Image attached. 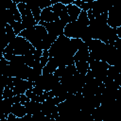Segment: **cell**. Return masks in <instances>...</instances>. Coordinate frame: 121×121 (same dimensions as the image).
Segmentation results:
<instances>
[{"label":"cell","instance_id":"27","mask_svg":"<svg viewBox=\"0 0 121 121\" xmlns=\"http://www.w3.org/2000/svg\"><path fill=\"white\" fill-rule=\"evenodd\" d=\"M119 95H121V87L118 89V95L117 96H119Z\"/></svg>","mask_w":121,"mask_h":121},{"label":"cell","instance_id":"25","mask_svg":"<svg viewBox=\"0 0 121 121\" xmlns=\"http://www.w3.org/2000/svg\"><path fill=\"white\" fill-rule=\"evenodd\" d=\"M116 34H117L118 38H120V39H121V26L116 27Z\"/></svg>","mask_w":121,"mask_h":121},{"label":"cell","instance_id":"17","mask_svg":"<svg viewBox=\"0 0 121 121\" xmlns=\"http://www.w3.org/2000/svg\"><path fill=\"white\" fill-rule=\"evenodd\" d=\"M66 7H67V11L70 17V21L71 22L77 21L81 12V9L78 7H77L75 4H69V5H66Z\"/></svg>","mask_w":121,"mask_h":121},{"label":"cell","instance_id":"9","mask_svg":"<svg viewBox=\"0 0 121 121\" xmlns=\"http://www.w3.org/2000/svg\"><path fill=\"white\" fill-rule=\"evenodd\" d=\"M57 20H60V16L53 10L52 6L42 9L41 21H43V22H54Z\"/></svg>","mask_w":121,"mask_h":121},{"label":"cell","instance_id":"2","mask_svg":"<svg viewBox=\"0 0 121 121\" xmlns=\"http://www.w3.org/2000/svg\"><path fill=\"white\" fill-rule=\"evenodd\" d=\"M47 33L48 31L45 26L38 24L32 27L24 29L19 33V35L25 37L27 41H29L36 49H40V44L43 39L47 35Z\"/></svg>","mask_w":121,"mask_h":121},{"label":"cell","instance_id":"24","mask_svg":"<svg viewBox=\"0 0 121 121\" xmlns=\"http://www.w3.org/2000/svg\"><path fill=\"white\" fill-rule=\"evenodd\" d=\"M114 80H115V81L118 83V85L121 87V72L116 76V78H114Z\"/></svg>","mask_w":121,"mask_h":121},{"label":"cell","instance_id":"23","mask_svg":"<svg viewBox=\"0 0 121 121\" xmlns=\"http://www.w3.org/2000/svg\"><path fill=\"white\" fill-rule=\"evenodd\" d=\"M38 1V4H39V7L43 9H45L47 7H50L52 6V3H51V0H37Z\"/></svg>","mask_w":121,"mask_h":121},{"label":"cell","instance_id":"19","mask_svg":"<svg viewBox=\"0 0 121 121\" xmlns=\"http://www.w3.org/2000/svg\"><path fill=\"white\" fill-rule=\"evenodd\" d=\"M77 7H78L81 10H85V11H88L89 9H92L93 8V1L92 2H83L81 0H76L74 1V3Z\"/></svg>","mask_w":121,"mask_h":121},{"label":"cell","instance_id":"8","mask_svg":"<svg viewBox=\"0 0 121 121\" xmlns=\"http://www.w3.org/2000/svg\"><path fill=\"white\" fill-rule=\"evenodd\" d=\"M89 60H90L89 47L88 44L84 42L79 47V49L74 55V60L76 62V61H89Z\"/></svg>","mask_w":121,"mask_h":121},{"label":"cell","instance_id":"7","mask_svg":"<svg viewBox=\"0 0 121 121\" xmlns=\"http://www.w3.org/2000/svg\"><path fill=\"white\" fill-rule=\"evenodd\" d=\"M38 24L43 25V26H45V28L47 29L48 33L53 34V35H55L57 37H59L60 35L63 34L64 27H65V25L60 20H57V21H54V22H43V21H40Z\"/></svg>","mask_w":121,"mask_h":121},{"label":"cell","instance_id":"14","mask_svg":"<svg viewBox=\"0 0 121 121\" xmlns=\"http://www.w3.org/2000/svg\"><path fill=\"white\" fill-rule=\"evenodd\" d=\"M59 67V63L55 57H49L47 63L43 68V74H51L54 73Z\"/></svg>","mask_w":121,"mask_h":121},{"label":"cell","instance_id":"11","mask_svg":"<svg viewBox=\"0 0 121 121\" xmlns=\"http://www.w3.org/2000/svg\"><path fill=\"white\" fill-rule=\"evenodd\" d=\"M78 72L77 67L75 64H70V65H66V66H60L57 68V70L54 72V74L60 78L61 77H67V76H71L74 75Z\"/></svg>","mask_w":121,"mask_h":121},{"label":"cell","instance_id":"20","mask_svg":"<svg viewBox=\"0 0 121 121\" xmlns=\"http://www.w3.org/2000/svg\"><path fill=\"white\" fill-rule=\"evenodd\" d=\"M119 73H120V71L116 65H110L109 66V68H108V76L109 77H111L114 79Z\"/></svg>","mask_w":121,"mask_h":121},{"label":"cell","instance_id":"13","mask_svg":"<svg viewBox=\"0 0 121 121\" xmlns=\"http://www.w3.org/2000/svg\"><path fill=\"white\" fill-rule=\"evenodd\" d=\"M24 105L26 106V113L31 114V115L42 111V102H37V101L29 100V101L25 102Z\"/></svg>","mask_w":121,"mask_h":121},{"label":"cell","instance_id":"15","mask_svg":"<svg viewBox=\"0 0 121 121\" xmlns=\"http://www.w3.org/2000/svg\"><path fill=\"white\" fill-rule=\"evenodd\" d=\"M11 112L16 115L17 118H23L26 114V106L21 103V102H16L12 105V109H11Z\"/></svg>","mask_w":121,"mask_h":121},{"label":"cell","instance_id":"4","mask_svg":"<svg viewBox=\"0 0 121 121\" xmlns=\"http://www.w3.org/2000/svg\"><path fill=\"white\" fill-rule=\"evenodd\" d=\"M90 69L93 72L95 78L100 81L103 82V80L108 76V68L110 64L105 60H89Z\"/></svg>","mask_w":121,"mask_h":121},{"label":"cell","instance_id":"6","mask_svg":"<svg viewBox=\"0 0 121 121\" xmlns=\"http://www.w3.org/2000/svg\"><path fill=\"white\" fill-rule=\"evenodd\" d=\"M33 86H34V82L28 79L13 77V81L10 88L13 90L14 95H21V94H25L28 89L32 88Z\"/></svg>","mask_w":121,"mask_h":121},{"label":"cell","instance_id":"22","mask_svg":"<svg viewBox=\"0 0 121 121\" xmlns=\"http://www.w3.org/2000/svg\"><path fill=\"white\" fill-rule=\"evenodd\" d=\"M14 95H14L13 90H12L11 88L8 87V86H6V87L3 89V91H2V99H4V98H9V97H12V96H14Z\"/></svg>","mask_w":121,"mask_h":121},{"label":"cell","instance_id":"16","mask_svg":"<svg viewBox=\"0 0 121 121\" xmlns=\"http://www.w3.org/2000/svg\"><path fill=\"white\" fill-rule=\"evenodd\" d=\"M57 36L53 35V34H50V33H47V35L43 39L41 44H40V49L42 50H48L51 45L54 43V42L57 40Z\"/></svg>","mask_w":121,"mask_h":121},{"label":"cell","instance_id":"21","mask_svg":"<svg viewBox=\"0 0 121 121\" xmlns=\"http://www.w3.org/2000/svg\"><path fill=\"white\" fill-rule=\"evenodd\" d=\"M10 26L13 27V29H14V31H15V33H16V35H19V33L25 29V28H24V26H23L22 22L14 21V22H12V23L10 24Z\"/></svg>","mask_w":121,"mask_h":121},{"label":"cell","instance_id":"5","mask_svg":"<svg viewBox=\"0 0 121 121\" xmlns=\"http://www.w3.org/2000/svg\"><path fill=\"white\" fill-rule=\"evenodd\" d=\"M88 27L87 25H85L84 23H82L79 20L68 23L65 27H64V31L63 34L69 38H79L81 39L84 31L86 30V28Z\"/></svg>","mask_w":121,"mask_h":121},{"label":"cell","instance_id":"12","mask_svg":"<svg viewBox=\"0 0 121 121\" xmlns=\"http://www.w3.org/2000/svg\"><path fill=\"white\" fill-rule=\"evenodd\" d=\"M14 104V100H13V96L12 97H9V98H4L2 99V116H1V119L4 121V120H7V117L8 115L11 112V109H12V105Z\"/></svg>","mask_w":121,"mask_h":121},{"label":"cell","instance_id":"28","mask_svg":"<svg viewBox=\"0 0 121 121\" xmlns=\"http://www.w3.org/2000/svg\"><path fill=\"white\" fill-rule=\"evenodd\" d=\"M29 1H30V0H21V2H23V3H26H26H28Z\"/></svg>","mask_w":121,"mask_h":121},{"label":"cell","instance_id":"1","mask_svg":"<svg viewBox=\"0 0 121 121\" xmlns=\"http://www.w3.org/2000/svg\"><path fill=\"white\" fill-rule=\"evenodd\" d=\"M36 48L25 37L17 35L2 51V54H14V55H26L33 54Z\"/></svg>","mask_w":121,"mask_h":121},{"label":"cell","instance_id":"26","mask_svg":"<svg viewBox=\"0 0 121 121\" xmlns=\"http://www.w3.org/2000/svg\"><path fill=\"white\" fill-rule=\"evenodd\" d=\"M61 0H51V3H52V5H54V4H57V3H60Z\"/></svg>","mask_w":121,"mask_h":121},{"label":"cell","instance_id":"18","mask_svg":"<svg viewBox=\"0 0 121 121\" xmlns=\"http://www.w3.org/2000/svg\"><path fill=\"white\" fill-rule=\"evenodd\" d=\"M75 65L77 67V70L78 73L85 75L90 70V64L89 61H76Z\"/></svg>","mask_w":121,"mask_h":121},{"label":"cell","instance_id":"10","mask_svg":"<svg viewBox=\"0 0 121 121\" xmlns=\"http://www.w3.org/2000/svg\"><path fill=\"white\" fill-rule=\"evenodd\" d=\"M16 33L13 29V27L9 25V24H6L5 25V28H4V34H3V39H2V43H3V49L16 37Z\"/></svg>","mask_w":121,"mask_h":121},{"label":"cell","instance_id":"3","mask_svg":"<svg viewBox=\"0 0 121 121\" xmlns=\"http://www.w3.org/2000/svg\"><path fill=\"white\" fill-rule=\"evenodd\" d=\"M60 82V77L56 76L54 73L42 74L34 81V86H38V87L42 88L43 91L48 92V91L53 90Z\"/></svg>","mask_w":121,"mask_h":121}]
</instances>
